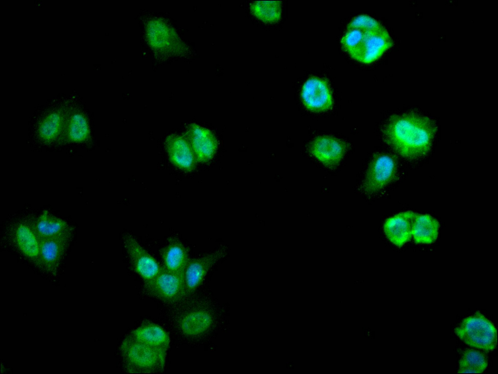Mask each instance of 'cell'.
Instances as JSON below:
<instances>
[{"label": "cell", "instance_id": "cell-1", "mask_svg": "<svg viewBox=\"0 0 498 374\" xmlns=\"http://www.w3.org/2000/svg\"><path fill=\"white\" fill-rule=\"evenodd\" d=\"M436 130L431 119L411 112L392 116L384 129L383 136L398 154L416 159L429 152Z\"/></svg>", "mask_w": 498, "mask_h": 374}, {"label": "cell", "instance_id": "cell-2", "mask_svg": "<svg viewBox=\"0 0 498 374\" xmlns=\"http://www.w3.org/2000/svg\"><path fill=\"white\" fill-rule=\"evenodd\" d=\"M341 43L351 57L365 63L378 59L393 44L386 28L366 14L359 15L351 20Z\"/></svg>", "mask_w": 498, "mask_h": 374}, {"label": "cell", "instance_id": "cell-3", "mask_svg": "<svg viewBox=\"0 0 498 374\" xmlns=\"http://www.w3.org/2000/svg\"><path fill=\"white\" fill-rule=\"evenodd\" d=\"M171 308V326L177 335L186 341L201 339L216 324L215 314L210 303L194 295L184 299Z\"/></svg>", "mask_w": 498, "mask_h": 374}, {"label": "cell", "instance_id": "cell-4", "mask_svg": "<svg viewBox=\"0 0 498 374\" xmlns=\"http://www.w3.org/2000/svg\"><path fill=\"white\" fill-rule=\"evenodd\" d=\"M120 353L124 369L128 373H158L164 370L167 351L129 336L122 341Z\"/></svg>", "mask_w": 498, "mask_h": 374}, {"label": "cell", "instance_id": "cell-5", "mask_svg": "<svg viewBox=\"0 0 498 374\" xmlns=\"http://www.w3.org/2000/svg\"><path fill=\"white\" fill-rule=\"evenodd\" d=\"M455 332L471 347L487 352L493 351L496 347V329L480 311L464 318L455 329Z\"/></svg>", "mask_w": 498, "mask_h": 374}, {"label": "cell", "instance_id": "cell-6", "mask_svg": "<svg viewBox=\"0 0 498 374\" xmlns=\"http://www.w3.org/2000/svg\"><path fill=\"white\" fill-rule=\"evenodd\" d=\"M143 291L146 296L171 306L180 302L185 297L183 277L163 267L154 279L144 283Z\"/></svg>", "mask_w": 498, "mask_h": 374}, {"label": "cell", "instance_id": "cell-7", "mask_svg": "<svg viewBox=\"0 0 498 374\" xmlns=\"http://www.w3.org/2000/svg\"><path fill=\"white\" fill-rule=\"evenodd\" d=\"M226 254V248L221 247L210 253L189 259L183 273L185 298L195 295L211 270Z\"/></svg>", "mask_w": 498, "mask_h": 374}, {"label": "cell", "instance_id": "cell-8", "mask_svg": "<svg viewBox=\"0 0 498 374\" xmlns=\"http://www.w3.org/2000/svg\"><path fill=\"white\" fill-rule=\"evenodd\" d=\"M123 243L132 268L142 279L144 283L154 279L162 269V265L131 234L127 233L124 235Z\"/></svg>", "mask_w": 498, "mask_h": 374}, {"label": "cell", "instance_id": "cell-9", "mask_svg": "<svg viewBox=\"0 0 498 374\" xmlns=\"http://www.w3.org/2000/svg\"><path fill=\"white\" fill-rule=\"evenodd\" d=\"M397 170L394 159L387 154H379L370 163L363 188L367 193L377 192L390 183L394 178Z\"/></svg>", "mask_w": 498, "mask_h": 374}, {"label": "cell", "instance_id": "cell-10", "mask_svg": "<svg viewBox=\"0 0 498 374\" xmlns=\"http://www.w3.org/2000/svg\"><path fill=\"white\" fill-rule=\"evenodd\" d=\"M183 136L190 145L196 161L206 163L214 155L217 148V140L208 129L190 123L186 126Z\"/></svg>", "mask_w": 498, "mask_h": 374}, {"label": "cell", "instance_id": "cell-11", "mask_svg": "<svg viewBox=\"0 0 498 374\" xmlns=\"http://www.w3.org/2000/svg\"><path fill=\"white\" fill-rule=\"evenodd\" d=\"M302 98L305 106L312 112L327 111L333 106L331 89L328 81L322 78H309L302 86Z\"/></svg>", "mask_w": 498, "mask_h": 374}, {"label": "cell", "instance_id": "cell-12", "mask_svg": "<svg viewBox=\"0 0 498 374\" xmlns=\"http://www.w3.org/2000/svg\"><path fill=\"white\" fill-rule=\"evenodd\" d=\"M347 146L341 140L328 135L320 136L310 144V153L328 168L337 166L343 158Z\"/></svg>", "mask_w": 498, "mask_h": 374}, {"label": "cell", "instance_id": "cell-13", "mask_svg": "<svg viewBox=\"0 0 498 374\" xmlns=\"http://www.w3.org/2000/svg\"><path fill=\"white\" fill-rule=\"evenodd\" d=\"M417 214L412 211H406L387 219L383 225V230L390 242L401 247L409 241L412 237V226Z\"/></svg>", "mask_w": 498, "mask_h": 374}, {"label": "cell", "instance_id": "cell-14", "mask_svg": "<svg viewBox=\"0 0 498 374\" xmlns=\"http://www.w3.org/2000/svg\"><path fill=\"white\" fill-rule=\"evenodd\" d=\"M170 161L179 169L187 172L193 170L196 160L187 140L176 134L168 135L164 142Z\"/></svg>", "mask_w": 498, "mask_h": 374}, {"label": "cell", "instance_id": "cell-15", "mask_svg": "<svg viewBox=\"0 0 498 374\" xmlns=\"http://www.w3.org/2000/svg\"><path fill=\"white\" fill-rule=\"evenodd\" d=\"M162 266L166 270L183 278L185 268L189 258L188 248L178 238L169 239L161 253Z\"/></svg>", "mask_w": 498, "mask_h": 374}, {"label": "cell", "instance_id": "cell-16", "mask_svg": "<svg viewBox=\"0 0 498 374\" xmlns=\"http://www.w3.org/2000/svg\"><path fill=\"white\" fill-rule=\"evenodd\" d=\"M140 342L167 352L170 338L160 326L151 321H145L132 330L128 335Z\"/></svg>", "mask_w": 498, "mask_h": 374}, {"label": "cell", "instance_id": "cell-17", "mask_svg": "<svg viewBox=\"0 0 498 374\" xmlns=\"http://www.w3.org/2000/svg\"><path fill=\"white\" fill-rule=\"evenodd\" d=\"M13 238L21 253L28 258L39 260V241L34 226L23 222L18 223L14 228Z\"/></svg>", "mask_w": 498, "mask_h": 374}, {"label": "cell", "instance_id": "cell-18", "mask_svg": "<svg viewBox=\"0 0 498 374\" xmlns=\"http://www.w3.org/2000/svg\"><path fill=\"white\" fill-rule=\"evenodd\" d=\"M70 236L39 240V261L48 267L56 266L65 253Z\"/></svg>", "mask_w": 498, "mask_h": 374}, {"label": "cell", "instance_id": "cell-19", "mask_svg": "<svg viewBox=\"0 0 498 374\" xmlns=\"http://www.w3.org/2000/svg\"><path fill=\"white\" fill-rule=\"evenodd\" d=\"M39 240L70 236V227L63 220L44 210L34 226Z\"/></svg>", "mask_w": 498, "mask_h": 374}, {"label": "cell", "instance_id": "cell-20", "mask_svg": "<svg viewBox=\"0 0 498 374\" xmlns=\"http://www.w3.org/2000/svg\"><path fill=\"white\" fill-rule=\"evenodd\" d=\"M440 224L428 214H417L413 223L412 237L417 243H432L437 239Z\"/></svg>", "mask_w": 498, "mask_h": 374}, {"label": "cell", "instance_id": "cell-21", "mask_svg": "<svg viewBox=\"0 0 498 374\" xmlns=\"http://www.w3.org/2000/svg\"><path fill=\"white\" fill-rule=\"evenodd\" d=\"M253 14L262 20L272 22L279 20L281 14V3L278 0L254 1L250 4Z\"/></svg>", "mask_w": 498, "mask_h": 374}, {"label": "cell", "instance_id": "cell-22", "mask_svg": "<svg viewBox=\"0 0 498 374\" xmlns=\"http://www.w3.org/2000/svg\"><path fill=\"white\" fill-rule=\"evenodd\" d=\"M62 122L63 118L60 113H50L44 119L39 126V136L47 141L53 140L60 132Z\"/></svg>", "mask_w": 498, "mask_h": 374}, {"label": "cell", "instance_id": "cell-23", "mask_svg": "<svg viewBox=\"0 0 498 374\" xmlns=\"http://www.w3.org/2000/svg\"><path fill=\"white\" fill-rule=\"evenodd\" d=\"M487 367L485 356L481 352L473 349L465 350L459 361V368H469L475 373H482Z\"/></svg>", "mask_w": 498, "mask_h": 374}, {"label": "cell", "instance_id": "cell-24", "mask_svg": "<svg viewBox=\"0 0 498 374\" xmlns=\"http://www.w3.org/2000/svg\"><path fill=\"white\" fill-rule=\"evenodd\" d=\"M68 137L74 142H82L88 139L89 129L88 122L81 114L76 113L71 118L68 127Z\"/></svg>", "mask_w": 498, "mask_h": 374}]
</instances>
